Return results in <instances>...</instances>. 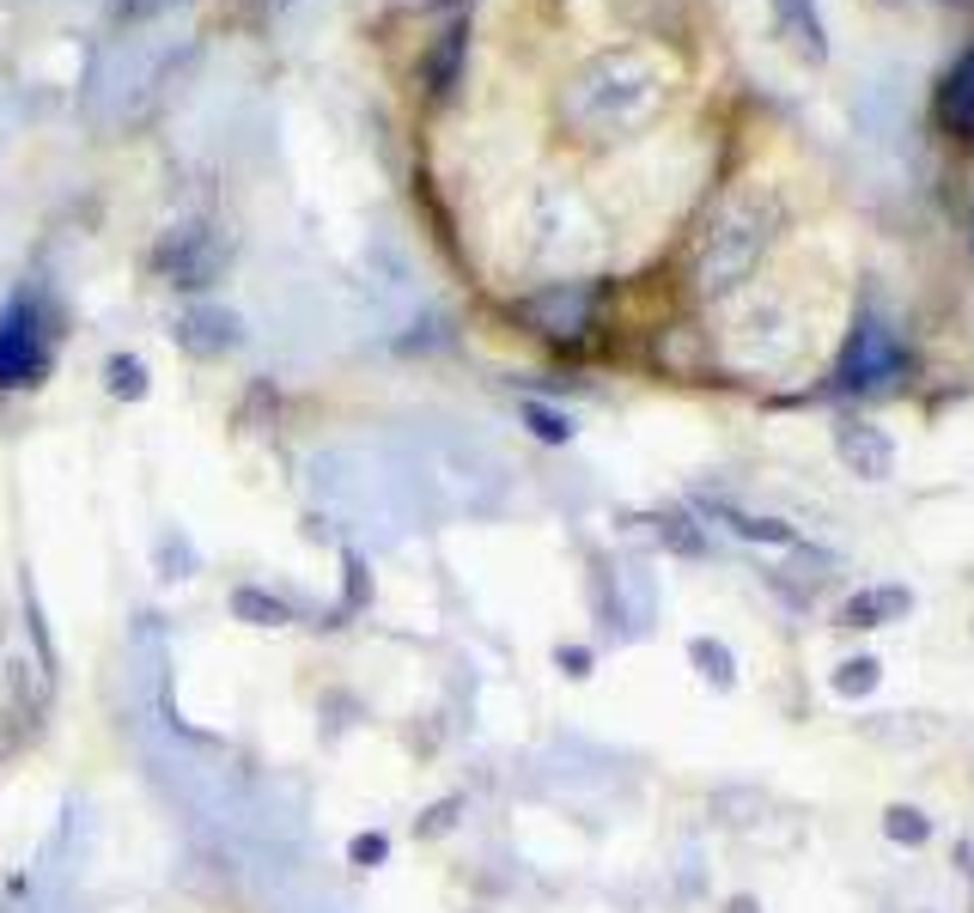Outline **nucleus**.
Returning a JSON list of instances; mask_svg holds the SVG:
<instances>
[{"mask_svg":"<svg viewBox=\"0 0 974 913\" xmlns=\"http://www.w3.org/2000/svg\"><path fill=\"white\" fill-rule=\"evenodd\" d=\"M768 251V219H749V214H725L719 226L707 232V251H700V293H725L749 274V263Z\"/></svg>","mask_w":974,"mask_h":913,"instance_id":"1","label":"nucleus"},{"mask_svg":"<svg viewBox=\"0 0 974 913\" xmlns=\"http://www.w3.org/2000/svg\"><path fill=\"white\" fill-rule=\"evenodd\" d=\"M49 372V335L37 323L31 298H12L0 311V390H24Z\"/></svg>","mask_w":974,"mask_h":913,"instance_id":"2","label":"nucleus"},{"mask_svg":"<svg viewBox=\"0 0 974 913\" xmlns=\"http://www.w3.org/2000/svg\"><path fill=\"white\" fill-rule=\"evenodd\" d=\"M889 372H895V342H889V330H883V317L865 311L859 330H853V342H847V354H840L835 384L840 390H872L877 377H889Z\"/></svg>","mask_w":974,"mask_h":913,"instance_id":"3","label":"nucleus"},{"mask_svg":"<svg viewBox=\"0 0 974 913\" xmlns=\"http://www.w3.org/2000/svg\"><path fill=\"white\" fill-rule=\"evenodd\" d=\"M591 286H549V293L524 298V317L537 323L542 335H579L591 323Z\"/></svg>","mask_w":974,"mask_h":913,"instance_id":"4","label":"nucleus"},{"mask_svg":"<svg viewBox=\"0 0 974 913\" xmlns=\"http://www.w3.org/2000/svg\"><path fill=\"white\" fill-rule=\"evenodd\" d=\"M835 445H840V463H847L859 481H883V475H895V445H889V433H877V426L847 421Z\"/></svg>","mask_w":974,"mask_h":913,"instance_id":"5","label":"nucleus"},{"mask_svg":"<svg viewBox=\"0 0 974 913\" xmlns=\"http://www.w3.org/2000/svg\"><path fill=\"white\" fill-rule=\"evenodd\" d=\"M159 263H165V274H171V286H207L214 281V268H219V251L207 244V232H184L177 244H165L159 251Z\"/></svg>","mask_w":974,"mask_h":913,"instance_id":"6","label":"nucleus"},{"mask_svg":"<svg viewBox=\"0 0 974 913\" xmlns=\"http://www.w3.org/2000/svg\"><path fill=\"white\" fill-rule=\"evenodd\" d=\"M907 609H914V597H907L902 585H872V591L847 597L840 621H847V628H883V621H902Z\"/></svg>","mask_w":974,"mask_h":913,"instance_id":"7","label":"nucleus"},{"mask_svg":"<svg viewBox=\"0 0 974 913\" xmlns=\"http://www.w3.org/2000/svg\"><path fill=\"white\" fill-rule=\"evenodd\" d=\"M177 342H184L195 360H214L238 342V323H232L226 311H189V317L177 323Z\"/></svg>","mask_w":974,"mask_h":913,"instance_id":"8","label":"nucleus"},{"mask_svg":"<svg viewBox=\"0 0 974 913\" xmlns=\"http://www.w3.org/2000/svg\"><path fill=\"white\" fill-rule=\"evenodd\" d=\"M938 116H944V128L951 135H974V49L963 61H956V73L944 80L938 91Z\"/></svg>","mask_w":974,"mask_h":913,"instance_id":"9","label":"nucleus"},{"mask_svg":"<svg viewBox=\"0 0 974 913\" xmlns=\"http://www.w3.org/2000/svg\"><path fill=\"white\" fill-rule=\"evenodd\" d=\"M232 616L250 621V628H287L293 609L281 603L275 591H263V585H238V591H232Z\"/></svg>","mask_w":974,"mask_h":913,"instance_id":"10","label":"nucleus"},{"mask_svg":"<svg viewBox=\"0 0 974 913\" xmlns=\"http://www.w3.org/2000/svg\"><path fill=\"white\" fill-rule=\"evenodd\" d=\"M883 834H889L895 846H926L932 841V816L914 811V804H889V811H883Z\"/></svg>","mask_w":974,"mask_h":913,"instance_id":"11","label":"nucleus"},{"mask_svg":"<svg viewBox=\"0 0 974 913\" xmlns=\"http://www.w3.org/2000/svg\"><path fill=\"white\" fill-rule=\"evenodd\" d=\"M688 658H695V670L707 676L712 688H731L737 683V658L719 646V639H688Z\"/></svg>","mask_w":974,"mask_h":913,"instance_id":"12","label":"nucleus"},{"mask_svg":"<svg viewBox=\"0 0 974 913\" xmlns=\"http://www.w3.org/2000/svg\"><path fill=\"white\" fill-rule=\"evenodd\" d=\"M779 7V24L798 31L804 56H823V24H816V0H774Z\"/></svg>","mask_w":974,"mask_h":913,"instance_id":"13","label":"nucleus"},{"mask_svg":"<svg viewBox=\"0 0 974 913\" xmlns=\"http://www.w3.org/2000/svg\"><path fill=\"white\" fill-rule=\"evenodd\" d=\"M877 676H883L877 658H847L835 670V695L840 700H865V695H877Z\"/></svg>","mask_w":974,"mask_h":913,"instance_id":"14","label":"nucleus"},{"mask_svg":"<svg viewBox=\"0 0 974 913\" xmlns=\"http://www.w3.org/2000/svg\"><path fill=\"white\" fill-rule=\"evenodd\" d=\"M104 377H110V396H147V365L140 360H128V354H116L110 365H104Z\"/></svg>","mask_w":974,"mask_h":913,"instance_id":"15","label":"nucleus"},{"mask_svg":"<svg viewBox=\"0 0 974 913\" xmlns=\"http://www.w3.org/2000/svg\"><path fill=\"white\" fill-rule=\"evenodd\" d=\"M725 518H731V530L737 537H749V542H779V548L791 542V530L779 524V518H749V512H725Z\"/></svg>","mask_w":974,"mask_h":913,"instance_id":"16","label":"nucleus"},{"mask_svg":"<svg viewBox=\"0 0 974 913\" xmlns=\"http://www.w3.org/2000/svg\"><path fill=\"white\" fill-rule=\"evenodd\" d=\"M652 524H658V542L665 548H677V554H700V530L688 524V518L665 512V518H652Z\"/></svg>","mask_w":974,"mask_h":913,"instance_id":"17","label":"nucleus"},{"mask_svg":"<svg viewBox=\"0 0 974 913\" xmlns=\"http://www.w3.org/2000/svg\"><path fill=\"white\" fill-rule=\"evenodd\" d=\"M524 421L537 426V439H549V445H567V439H573V421H567V414H554V409H542V402H530Z\"/></svg>","mask_w":974,"mask_h":913,"instance_id":"18","label":"nucleus"},{"mask_svg":"<svg viewBox=\"0 0 974 913\" xmlns=\"http://www.w3.org/2000/svg\"><path fill=\"white\" fill-rule=\"evenodd\" d=\"M24 621H31V639H37V664H43V676H49V670H56V646H49V628H43L37 597H31V579H24Z\"/></svg>","mask_w":974,"mask_h":913,"instance_id":"19","label":"nucleus"},{"mask_svg":"<svg viewBox=\"0 0 974 913\" xmlns=\"http://www.w3.org/2000/svg\"><path fill=\"white\" fill-rule=\"evenodd\" d=\"M347 853H354V865H378V858H384V834H360Z\"/></svg>","mask_w":974,"mask_h":913,"instance_id":"20","label":"nucleus"},{"mask_svg":"<svg viewBox=\"0 0 974 913\" xmlns=\"http://www.w3.org/2000/svg\"><path fill=\"white\" fill-rule=\"evenodd\" d=\"M554 658H561V670H567V676H584V670H591V651H567V646H561Z\"/></svg>","mask_w":974,"mask_h":913,"instance_id":"21","label":"nucleus"},{"mask_svg":"<svg viewBox=\"0 0 974 913\" xmlns=\"http://www.w3.org/2000/svg\"><path fill=\"white\" fill-rule=\"evenodd\" d=\"M159 7H171V0H122V12H135V19L140 12H159Z\"/></svg>","mask_w":974,"mask_h":913,"instance_id":"22","label":"nucleus"},{"mask_svg":"<svg viewBox=\"0 0 974 913\" xmlns=\"http://www.w3.org/2000/svg\"><path fill=\"white\" fill-rule=\"evenodd\" d=\"M731 913H756V902H731Z\"/></svg>","mask_w":974,"mask_h":913,"instance_id":"23","label":"nucleus"}]
</instances>
